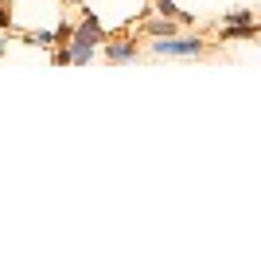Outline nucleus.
I'll list each match as a JSON object with an SVG mask.
<instances>
[{
  "label": "nucleus",
  "mask_w": 261,
  "mask_h": 261,
  "mask_svg": "<svg viewBox=\"0 0 261 261\" xmlns=\"http://www.w3.org/2000/svg\"><path fill=\"white\" fill-rule=\"evenodd\" d=\"M175 32H179V20H172V16H156V20L141 23V35H148V39H168Z\"/></svg>",
  "instance_id": "7ed1b4c3"
},
{
  "label": "nucleus",
  "mask_w": 261,
  "mask_h": 261,
  "mask_svg": "<svg viewBox=\"0 0 261 261\" xmlns=\"http://www.w3.org/2000/svg\"><path fill=\"white\" fill-rule=\"evenodd\" d=\"M0 32H12V12H8L4 0H0Z\"/></svg>",
  "instance_id": "423d86ee"
},
{
  "label": "nucleus",
  "mask_w": 261,
  "mask_h": 261,
  "mask_svg": "<svg viewBox=\"0 0 261 261\" xmlns=\"http://www.w3.org/2000/svg\"><path fill=\"white\" fill-rule=\"evenodd\" d=\"M152 55H175V59H199L207 55V43L199 35H168V39H156Z\"/></svg>",
  "instance_id": "f257e3e1"
},
{
  "label": "nucleus",
  "mask_w": 261,
  "mask_h": 261,
  "mask_svg": "<svg viewBox=\"0 0 261 261\" xmlns=\"http://www.w3.org/2000/svg\"><path fill=\"white\" fill-rule=\"evenodd\" d=\"M106 63H133L137 59V35H121V39H106L98 47Z\"/></svg>",
  "instance_id": "f03ea898"
},
{
  "label": "nucleus",
  "mask_w": 261,
  "mask_h": 261,
  "mask_svg": "<svg viewBox=\"0 0 261 261\" xmlns=\"http://www.w3.org/2000/svg\"><path fill=\"white\" fill-rule=\"evenodd\" d=\"M4 47H8V39H4V32H0V55H4Z\"/></svg>",
  "instance_id": "0eeeda50"
},
{
  "label": "nucleus",
  "mask_w": 261,
  "mask_h": 261,
  "mask_svg": "<svg viewBox=\"0 0 261 261\" xmlns=\"http://www.w3.org/2000/svg\"><path fill=\"white\" fill-rule=\"evenodd\" d=\"M222 23H253V12L250 8H238V12H226Z\"/></svg>",
  "instance_id": "39448f33"
},
{
  "label": "nucleus",
  "mask_w": 261,
  "mask_h": 261,
  "mask_svg": "<svg viewBox=\"0 0 261 261\" xmlns=\"http://www.w3.org/2000/svg\"><path fill=\"white\" fill-rule=\"evenodd\" d=\"M152 8L160 12V16H172V20H179V23H195V16H191V12H179L172 0H152Z\"/></svg>",
  "instance_id": "20e7f679"
}]
</instances>
